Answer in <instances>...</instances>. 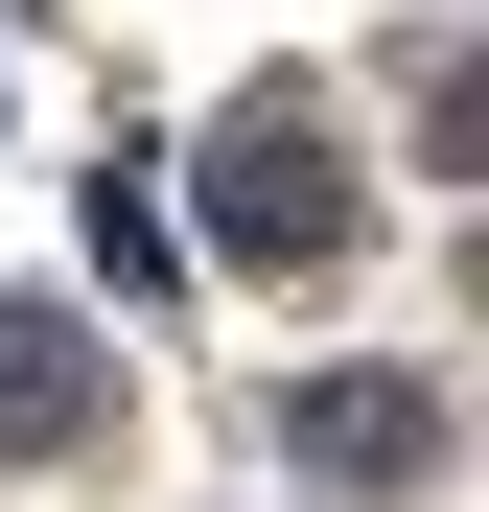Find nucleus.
Segmentation results:
<instances>
[{
  "mask_svg": "<svg viewBox=\"0 0 489 512\" xmlns=\"http://www.w3.org/2000/svg\"><path fill=\"white\" fill-rule=\"evenodd\" d=\"M187 210H210L233 280H350V256H373V163L326 140L303 94H233V117H210V163H187Z\"/></svg>",
  "mask_w": 489,
  "mask_h": 512,
  "instance_id": "obj_1",
  "label": "nucleus"
},
{
  "mask_svg": "<svg viewBox=\"0 0 489 512\" xmlns=\"http://www.w3.org/2000/svg\"><path fill=\"white\" fill-rule=\"evenodd\" d=\"M280 419H303L326 489H420V466H443V396H420V373H303Z\"/></svg>",
  "mask_w": 489,
  "mask_h": 512,
  "instance_id": "obj_2",
  "label": "nucleus"
},
{
  "mask_svg": "<svg viewBox=\"0 0 489 512\" xmlns=\"http://www.w3.org/2000/svg\"><path fill=\"white\" fill-rule=\"evenodd\" d=\"M70 419H94V326L70 303H0V466H47Z\"/></svg>",
  "mask_w": 489,
  "mask_h": 512,
  "instance_id": "obj_3",
  "label": "nucleus"
}]
</instances>
